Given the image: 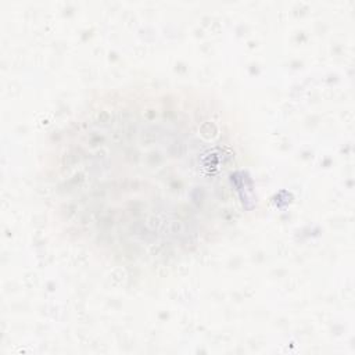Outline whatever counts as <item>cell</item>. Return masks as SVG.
Returning <instances> with one entry per match:
<instances>
[{
  "label": "cell",
  "mask_w": 355,
  "mask_h": 355,
  "mask_svg": "<svg viewBox=\"0 0 355 355\" xmlns=\"http://www.w3.org/2000/svg\"><path fill=\"white\" fill-rule=\"evenodd\" d=\"M44 182L69 239L135 265L208 247L251 201L230 114L178 86L121 87L85 103L49 146Z\"/></svg>",
  "instance_id": "1"
}]
</instances>
